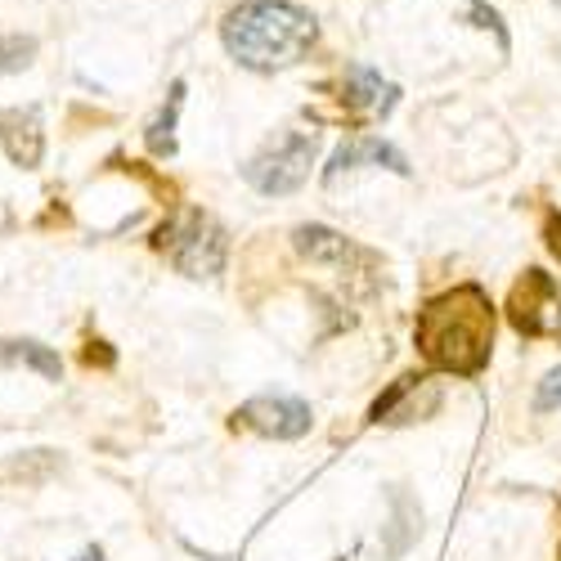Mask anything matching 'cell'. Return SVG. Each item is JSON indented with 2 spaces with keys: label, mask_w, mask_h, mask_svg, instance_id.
<instances>
[{
  "label": "cell",
  "mask_w": 561,
  "mask_h": 561,
  "mask_svg": "<svg viewBox=\"0 0 561 561\" xmlns=\"http://www.w3.org/2000/svg\"><path fill=\"white\" fill-rule=\"evenodd\" d=\"M319 41V19L297 0H243L220 23L225 55L248 72H284Z\"/></svg>",
  "instance_id": "cell-1"
},
{
  "label": "cell",
  "mask_w": 561,
  "mask_h": 561,
  "mask_svg": "<svg viewBox=\"0 0 561 561\" xmlns=\"http://www.w3.org/2000/svg\"><path fill=\"white\" fill-rule=\"evenodd\" d=\"M413 342L432 368L440 373H458V378H472L490 364L494 351V306L477 284L449 288L440 297H432L417 310L413 323Z\"/></svg>",
  "instance_id": "cell-2"
},
{
  "label": "cell",
  "mask_w": 561,
  "mask_h": 561,
  "mask_svg": "<svg viewBox=\"0 0 561 561\" xmlns=\"http://www.w3.org/2000/svg\"><path fill=\"white\" fill-rule=\"evenodd\" d=\"M153 248L171 256V265L190 278H211L225 270L229 256V233L225 225L203 211V207H180L158 233H153Z\"/></svg>",
  "instance_id": "cell-3"
},
{
  "label": "cell",
  "mask_w": 561,
  "mask_h": 561,
  "mask_svg": "<svg viewBox=\"0 0 561 561\" xmlns=\"http://www.w3.org/2000/svg\"><path fill=\"white\" fill-rule=\"evenodd\" d=\"M314 153H319V139L314 130H278L261 153L248 158L243 167V180L252 184L256 194L265 198H284V194H297L301 184L310 180V167H314Z\"/></svg>",
  "instance_id": "cell-4"
},
{
  "label": "cell",
  "mask_w": 561,
  "mask_h": 561,
  "mask_svg": "<svg viewBox=\"0 0 561 561\" xmlns=\"http://www.w3.org/2000/svg\"><path fill=\"white\" fill-rule=\"evenodd\" d=\"M507 323L522 337H552L561 342V293L552 284V274L526 270L507 297Z\"/></svg>",
  "instance_id": "cell-5"
},
{
  "label": "cell",
  "mask_w": 561,
  "mask_h": 561,
  "mask_svg": "<svg viewBox=\"0 0 561 561\" xmlns=\"http://www.w3.org/2000/svg\"><path fill=\"white\" fill-rule=\"evenodd\" d=\"M233 427H252L274 440H297L310 432V404L297 396H256L243 409H233Z\"/></svg>",
  "instance_id": "cell-6"
},
{
  "label": "cell",
  "mask_w": 561,
  "mask_h": 561,
  "mask_svg": "<svg viewBox=\"0 0 561 561\" xmlns=\"http://www.w3.org/2000/svg\"><path fill=\"white\" fill-rule=\"evenodd\" d=\"M440 404V382L423 378V373H404L396 378L368 409V423H417Z\"/></svg>",
  "instance_id": "cell-7"
},
{
  "label": "cell",
  "mask_w": 561,
  "mask_h": 561,
  "mask_svg": "<svg viewBox=\"0 0 561 561\" xmlns=\"http://www.w3.org/2000/svg\"><path fill=\"white\" fill-rule=\"evenodd\" d=\"M342 108L351 113V117H359V122H378V117H387L391 108H396V100H400V85H391L378 68H346V77H342Z\"/></svg>",
  "instance_id": "cell-8"
},
{
  "label": "cell",
  "mask_w": 561,
  "mask_h": 561,
  "mask_svg": "<svg viewBox=\"0 0 561 561\" xmlns=\"http://www.w3.org/2000/svg\"><path fill=\"white\" fill-rule=\"evenodd\" d=\"M359 167H382V171H396V175H409V158L387 145L382 135H355V139H342L337 153L329 158V171H323V180L337 184L346 171H359Z\"/></svg>",
  "instance_id": "cell-9"
},
{
  "label": "cell",
  "mask_w": 561,
  "mask_h": 561,
  "mask_svg": "<svg viewBox=\"0 0 561 561\" xmlns=\"http://www.w3.org/2000/svg\"><path fill=\"white\" fill-rule=\"evenodd\" d=\"M0 139H5V153L14 167L23 171H36L41 158H45V122H41V108H5L0 117Z\"/></svg>",
  "instance_id": "cell-10"
},
{
  "label": "cell",
  "mask_w": 561,
  "mask_h": 561,
  "mask_svg": "<svg viewBox=\"0 0 561 561\" xmlns=\"http://www.w3.org/2000/svg\"><path fill=\"white\" fill-rule=\"evenodd\" d=\"M293 248L310 261V265H342L346 270V261H355V256H364V252H355L337 229H329V225H297L293 229Z\"/></svg>",
  "instance_id": "cell-11"
},
{
  "label": "cell",
  "mask_w": 561,
  "mask_h": 561,
  "mask_svg": "<svg viewBox=\"0 0 561 561\" xmlns=\"http://www.w3.org/2000/svg\"><path fill=\"white\" fill-rule=\"evenodd\" d=\"M423 535V512L417 503L404 494V490H391V526H387V543H382V557L396 561L400 552H409Z\"/></svg>",
  "instance_id": "cell-12"
},
{
  "label": "cell",
  "mask_w": 561,
  "mask_h": 561,
  "mask_svg": "<svg viewBox=\"0 0 561 561\" xmlns=\"http://www.w3.org/2000/svg\"><path fill=\"white\" fill-rule=\"evenodd\" d=\"M180 108H184V81H171L167 104L158 108V117L145 130V145H149L153 158H175V122H180Z\"/></svg>",
  "instance_id": "cell-13"
},
{
  "label": "cell",
  "mask_w": 561,
  "mask_h": 561,
  "mask_svg": "<svg viewBox=\"0 0 561 561\" xmlns=\"http://www.w3.org/2000/svg\"><path fill=\"white\" fill-rule=\"evenodd\" d=\"M0 364H27L36 368L45 382H59L64 378V359L50 351V346H41V342H0Z\"/></svg>",
  "instance_id": "cell-14"
},
{
  "label": "cell",
  "mask_w": 561,
  "mask_h": 561,
  "mask_svg": "<svg viewBox=\"0 0 561 561\" xmlns=\"http://www.w3.org/2000/svg\"><path fill=\"white\" fill-rule=\"evenodd\" d=\"M36 50H41V41L32 32H5L0 36V77L27 72L36 64Z\"/></svg>",
  "instance_id": "cell-15"
},
{
  "label": "cell",
  "mask_w": 561,
  "mask_h": 561,
  "mask_svg": "<svg viewBox=\"0 0 561 561\" xmlns=\"http://www.w3.org/2000/svg\"><path fill=\"white\" fill-rule=\"evenodd\" d=\"M552 409H561V368H552L535 391V413H552Z\"/></svg>",
  "instance_id": "cell-16"
},
{
  "label": "cell",
  "mask_w": 561,
  "mask_h": 561,
  "mask_svg": "<svg viewBox=\"0 0 561 561\" xmlns=\"http://www.w3.org/2000/svg\"><path fill=\"white\" fill-rule=\"evenodd\" d=\"M467 19H477V27H490V32L499 36V45L507 50V32H503V19H499L494 10H485V5H467Z\"/></svg>",
  "instance_id": "cell-17"
},
{
  "label": "cell",
  "mask_w": 561,
  "mask_h": 561,
  "mask_svg": "<svg viewBox=\"0 0 561 561\" xmlns=\"http://www.w3.org/2000/svg\"><path fill=\"white\" fill-rule=\"evenodd\" d=\"M81 359H85V364H100V368H113V364H117V355L108 351V342H85Z\"/></svg>",
  "instance_id": "cell-18"
},
{
  "label": "cell",
  "mask_w": 561,
  "mask_h": 561,
  "mask_svg": "<svg viewBox=\"0 0 561 561\" xmlns=\"http://www.w3.org/2000/svg\"><path fill=\"white\" fill-rule=\"evenodd\" d=\"M543 239H548V252H552V256H561V211H552V216H548Z\"/></svg>",
  "instance_id": "cell-19"
},
{
  "label": "cell",
  "mask_w": 561,
  "mask_h": 561,
  "mask_svg": "<svg viewBox=\"0 0 561 561\" xmlns=\"http://www.w3.org/2000/svg\"><path fill=\"white\" fill-rule=\"evenodd\" d=\"M77 561H104V548L90 543V548H81V552H77Z\"/></svg>",
  "instance_id": "cell-20"
},
{
  "label": "cell",
  "mask_w": 561,
  "mask_h": 561,
  "mask_svg": "<svg viewBox=\"0 0 561 561\" xmlns=\"http://www.w3.org/2000/svg\"><path fill=\"white\" fill-rule=\"evenodd\" d=\"M557 561H561V548H557Z\"/></svg>",
  "instance_id": "cell-21"
},
{
  "label": "cell",
  "mask_w": 561,
  "mask_h": 561,
  "mask_svg": "<svg viewBox=\"0 0 561 561\" xmlns=\"http://www.w3.org/2000/svg\"><path fill=\"white\" fill-rule=\"evenodd\" d=\"M337 561H346V557H337Z\"/></svg>",
  "instance_id": "cell-22"
}]
</instances>
